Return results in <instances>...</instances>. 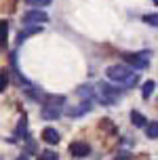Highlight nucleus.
I'll list each match as a JSON object with an SVG mask.
<instances>
[{
    "label": "nucleus",
    "instance_id": "16",
    "mask_svg": "<svg viewBox=\"0 0 158 160\" xmlns=\"http://www.w3.org/2000/svg\"><path fill=\"white\" fill-rule=\"evenodd\" d=\"M143 21L150 25H156L158 28V13H150V15H143Z\"/></svg>",
    "mask_w": 158,
    "mask_h": 160
},
{
    "label": "nucleus",
    "instance_id": "13",
    "mask_svg": "<svg viewBox=\"0 0 158 160\" xmlns=\"http://www.w3.org/2000/svg\"><path fill=\"white\" fill-rule=\"evenodd\" d=\"M7 30H8V23L7 21H0V48L7 47Z\"/></svg>",
    "mask_w": 158,
    "mask_h": 160
},
{
    "label": "nucleus",
    "instance_id": "7",
    "mask_svg": "<svg viewBox=\"0 0 158 160\" xmlns=\"http://www.w3.org/2000/svg\"><path fill=\"white\" fill-rule=\"evenodd\" d=\"M42 32V28H40V25H30V28H25V30H21V32L17 34V47H19V44H23L25 40L30 38V36H36V34H40Z\"/></svg>",
    "mask_w": 158,
    "mask_h": 160
},
{
    "label": "nucleus",
    "instance_id": "11",
    "mask_svg": "<svg viewBox=\"0 0 158 160\" xmlns=\"http://www.w3.org/2000/svg\"><path fill=\"white\" fill-rule=\"evenodd\" d=\"M76 93H78V95H82V97H87V101L95 99V91H93V87H89V84L78 87V88H76Z\"/></svg>",
    "mask_w": 158,
    "mask_h": 160
},
{
    "label": "nucleus",
    "instance_id": "17",
    "mask_svg": "<svg viewBox=\"0 0 158 160\" xmlns=\"http://www.w3.org/2000/svg\"><path fill=\"white\" fill-rule=\"evenodd\" d=\"M25 2H28V4H32V7H48V4H51V2H53V0H25Z\"/></svg>",
    "mask_w": 158,
    "mask_h": 160
},
{
    "label": "nucleus",
    "instance_id": "1",
    "mask_svg": "<svg viewBox=\"0 0 158 160\" xmlns=\"http://www.w3.org/2000/svg\"><path fill=\"white\" fill-rule=\"evenodd\" d=\"M108 78L114 80L122 88H133L139 82V76L129 70V65H110L108 68Z\"/></svg>",
    "mask_w": 158,
    "mask_h": 160
},
{
    "label": "nucleus",
    "instance_id": "14",
    "mask_svg": "<svg viewBox=\"0 0 158 160\" xmlns=\"http://www.w3.org/2000/svg\"><path fill=\"white\" fill-rule=\"evenodd\" d=\"M131 122H133L135 127H145V116L139 112H133L131 114Z\"/></svg>",
    "mask_w": 158,
    "mask_h": 160
},
{
    "label": "nucleus",
    "instance_id": "21",
    "mask_svg": "<svg viewBox=\"0 0 158 160\" xmlns=\"http://www.w3.org/2000/svg\"><path fill=\"white\" fill-rule=\"evenodd\" d=\"M154 4H156V7H158V0H154Z\"/></svg>",
    "mask_w": 158,
    "mask_h": 160
},
{
    "label": "nucleus",
    "instance_id": "9",
    "mask_svg": "<svg viewBox=\"0 0 158 160\" xmlns=\"http://www.w3.org/2000/svg\"><path fill=\"white\" fill-rule=\"evenodd\" d=\"M42 139H44V141H47L48 145H57V143H59V139H61V137H59V133H57L55 128L47 127L44 131H42Z\"/></svg>",
    "mask_w": 158,
    "mask_h": 160
},
{
    "label": "nucleus",
    "instance_id": "12",
    "mask_svg": "<svg viewBox=\"0 0 158 160\" xmlns=\"http://www.w3.org/2000/svg\"><path fill=\"white\" fill-rule=\"evenodd\" d=\"M17 137H25V139H28V120L25 118H21L19 120V124H17Z\"/></svg>",
    "mask_w": 158,
    "mask_h": 160
},
{
    "label": "nucleus",
    "instance_id": "3",
    "mask_svg": "<svg viewBox=\"0 0 158 160\" xmlns=\"http://www.w3.org/2000/svg\"><path fill=\"white\" fill-rule=\"evenodd\" d=\"M122 59H125L126 65L135 68L137 72H139V70H145V68L150 65V53H148V51H145V53H125Z\"/></svg>",
    "mask_w": 158,
    "mask_h": 160
},
{
    "label": "nucleus",
    "instance_id": "19",
    "mask_svg": "<svg viewBox=\"0 0 158 160\" xmlns=\"http://www.w3.org/2000/svg\"><path fill=\"white\" fill-rule=\"evenodd\" d=\"M8 87V74L7 72H0V93Z\"/></svg>",
    "mask_w": 158,
    "mask_h": 160
},
{
    "label": "nucleus",
    "instance_id": "6",
    "mask_svg": "<svg viewBox=\"0 0 158 160\" xmlns=\"http://www.w3.org/2000/svg\"><path fill=\"white\" fill-rule=\"evenodd\" d=\"M70 154L74 158H87L91 154V145L84 141H74V143H70Z\"/></svg>",
    "mask_w": 158,
    "mask_h": 160
},
{
    "label": "nucleus",
    "instance_id": "15",
    "mask_svg": "<svg viewBox=\"0 0 158 160\" xmlns=\"http://www.w3.org/2000/svg\"><path fill=\"white\" fill-rule=\"evenodd\" d=\"M145 135L150 137V139H158V122L148 124V133H145Z\"/></svg>",
    "mask_w": 158,
    "mask_h": 160
},
{
    "label": "nucleus",
    "instance_id": "4",
    "mask_svg": "<svg viewBox=\"0 0 158 160\" xmlns=\"http://www.w3.org/2000/svg\"><path fill=\"white\" fill-rule=\"evenodd\" d=\"M99 93H101V103H105V105L116 103L118 97H120V91L114 88L112 84H108V82H101V84H99Z\"/></svg>",
    "mask_w": 158,
    "mask_h": 160
},
{
    "label": "nucleus",
    "instance_id": "20",
    "mask_svg": "<svg viewBox=\"0 0 158 160\" xmlns=\"http://www.w3.org/2000/svg\"><path fill=\"white\" fill-rule=\"evenodd\" d=\"M17 160H30V158H28V156H19Z\"/></svg>",
    "mask_w": 158,
    "mask_h": 160
},
{
    "label": "nucleus",
    "instance_id": "10",
    "mask_svg": "<svg viewBox=\"0 0 158 160\" xmlns=\"http://www.w3.org/2000/svg\"><path fill=\"white\" fill-rule=\"evenodd\" d=\"M154 88H156V82L154 80H145L141 87V97L143 99H150V95L154 93Z\"/></svg>",
    "mask_w": 158,
    "mask_h": 160
},
{
    "label": "nucleus",
    "instance_id": "8",
    "mask_svg": "<svg viewBox=\"0 0 158 160\" xmlns=\"http://www.w3.org/2000/svg\"><path fill=\"white\" fill-rule=\"evenodd\" d=\"M91 108H93L91 101H82V103L76 105V108H68V116H70V118H80V116H82V114H87Z\"/></svg>",
    "mask_w": 158,
    "mask_h": 160
},
{
    "label": "nucleus",
    "instance_id": "2",
    "mask_svg": "<svg viewBox=\"0 0 158 160\" xmlns=\"http://www.w3.org/2000/svg\"><path fill=\"white\" fill-rule=\"evenodd\" d=\"M63 103H65V97H63V95H53V97H48V101L44 103V108H42V118H47V120L59 118V116H61Z\"/></svg>",
    "mask_w": 158,
    "mask_h": 160
},
{
    "label": "nucleus",
    "instance_id": "5",
    "mask_svg": "<svg viewBox=\"0 0 158 160\" xmlns=\"http://www.w3.org/2000/svg\"><path fill=\"white\" fill-rule=\"evenodd\" d=\"M44 21H48V15L44 13V11H28L23 15V23L30 28V25H36V23H44Z\"/></svg>",
    "mask_w": 158,
    "mask_h": 160
},
{
    "label": "nucleus",
    "instance_id": "18",
    "mask_svg": "<svg viewBox=\"0 0 158 160\" xmlns=\"http://www.w3.org/2000/svg\"><path fill=\"white\" fill-rule=\"evenodd\" d=\"M40 160H59V158H57V154L53 150H47V152L40 154Z\"/></svg>",
    "mask_w": 158,
    "mask_h": 160
}]
</instances>
